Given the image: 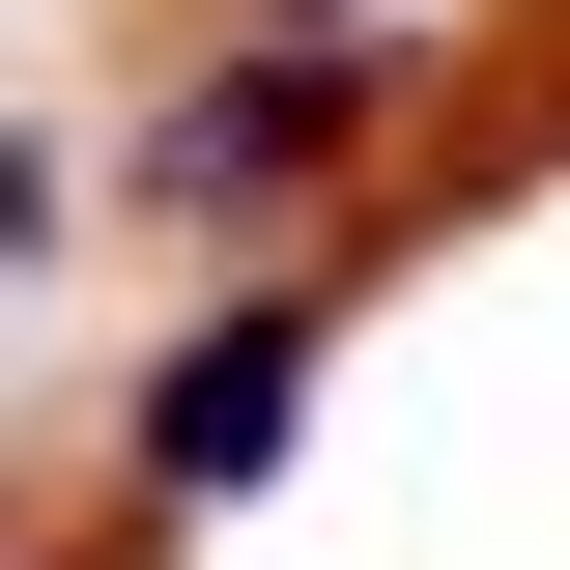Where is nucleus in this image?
<instances>
[{
	"instance_id": "nucleus-3",
	"label": "nucleus",
	"mask_w": 570,
	"mask_h": 570,
	"mask_svg": "<svg viewBox=\"0 0 570 570\" xmlns=\"http://www.w3.org/2000/svg\"><path fill=\"white\" fill-rule=\"evenodd\" d=\"M86 570H142V542H86Z\"/></svg>"
},
{
	"instance_id": "nucleus-1",
	"label": "nucleus",
	"mask_w": 570,
	"mask_h": 570,
	"mask_svg": "<svg viewBox=\"0 0 570 570\" xmlns=\"http://www.w3.org/2000/svg\"><path fill=\"white\" fill-rule=\"evenodd\" d=\"M371 142H400V58H371V29H257V58H200L142 115V200L171 228H285V200H343Z\"/></svg>"
},
{
	"instance_id": "nucleus-2",
	"label": "nucleus",
	"mask_w": 570,
	"mask_h": 570,
	"mask_svg": "<svg viewBox=\"0 0 570 570\" xmlns=\"http://www.w3.org/2000/svg\"><path fill=\"white\" fill-rule=\"evenodd\" d=\"M343 285H371V228H343V257H285V285H228L200 343L142 371V428H115V485H142V542H171V513H228V485L285 456V428H314V343H343Z\"/></svg>"
}]
</instances>
